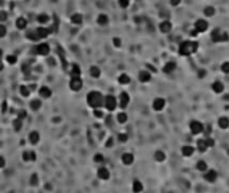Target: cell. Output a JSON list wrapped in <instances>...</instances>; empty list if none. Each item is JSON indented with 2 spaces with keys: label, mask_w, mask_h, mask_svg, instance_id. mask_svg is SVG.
I'll use <instances>...</instances> for the list:
<instances>
[{
  "label": "cell",
  "mask_w": 229,
  "mask_h": 193,
  "mask_svg": "<svg viewBox=\"0 0 229 193\" xmlns=\"http://www.w3.org/2000/svg\"><path fill=\"white\" fill-rule=\"evenodd\" d=\"M221 71L225 74H229V62H224V63L221 64Z\"/></svg>",
  "instance_id": "41"
},
{
  "label": "cell",
  "mask_w": 229,
  "mask_h": 193,
  "mask_svg": "<svg viewBox=\"0 0 229 193\" xmlns=\"http://www.w3.org/2000/svg\"><path fill=\"white\" fill-rule=\"evenodd\" d=\"M19 91H20V94H22V97H28L30 93H31V90H30L28 86L22 85L20 86V89H19Z\"/></svg>",
  "instance_id": "33"
},
{
  "label": "cell",
  "mask_w": 229,
  "mask_h": 193,
  "mask_svg": "<svg viewBox=\"0 0 229 193\" xmlns=\"http://www.w3.org/2000/svg\"><path fill=\"white\" fill-rule=\"evenodd\" d=\"M1 111H3V113H6V111H7V102L6 101L3 102V107H1Z\"/></svg>",
  "instance_id": "57"
},
{
  "label": "cell",
  "mask_w": 229,
  "mask_h": 193,
  "mask_svg": "<svg viewBox=\"0 0 229 193\" xmlns=\"http://www.w3.org/2000/svg\"><path fill=\"white\" fill-rule=\"evenodd\" d=\"M204 178H205L206 181H209V182H214V181H216V178H217V173L214 170H209V172H206V173H205Z\"/></svg>",
  "instance_id": "19"
},
{
  "label": "cell",
  "mask_w": 229,
  "mask_h": 193,
  "mask_svg": "<svg viewBox=\"0 0 229 193\" xmlns=\"http://www.w3.org/2000/svg\"><path fill=\"white\" fill-rule=\"evenodd\" d=\"M27 38H28L30 40H39L38 35H36L35 31H28L27 32Z\"/></svg>",
  "instance_id": "39"
},
{
  "label": "cell",
  "mask_w": 229,
  "mask_h": 193,
  "mask_svg": "<svg viewBox=\"0 0 229 193\" xmlns=\"http://www.w3.org/2000/svg\"><path fill=\"white\" fill-rule=\"evenodd\" d=\"M159 31L163 32V34H168V32L172 31V23L169 22V20H162L161 24H159Z\"/></svg>",
  "instance_id": "12"
},
{
  "label": "cell",
  "mask_w": 229,
  "mask_h": 193,
  "mask_svg": "<svg viewBox=\"0 0 229 193\" xmlns=\"http://www.w3.org/2000/svg\"><path fill=\"white\" fill-rule=\"evenodd\" d=\"M205 142H206L208 148H212V146H214V141H213V138H210V137H206V138H205Z\"/></svg>",
  "instance_id": "46"
},
{
  "label": "cell",
  "mask_w": 229,
  "mask_h": 193,
  "mask_svg": "<svg viewBox=\"0 0 229 193\" xmlns=\"http://www.w3.org/2000/svg\"><path fill=\"white\" fill-rule=\"evenodd\" d=\"M58 52H59V57H61V59H62V63H63V67L66 66V59H64V52H63V50H62V47H58Z\"/></svg>",
  "instance_id": "42"
},
{
  "label": "cell",
  "mask_w": 229,
  "mask_h": 193,
  "mask_svg": "<svg viewBox=\"0 0 229 193\" xmlns=\"http://www.w3.org/2000/svg\"><path fill=\"white\" fill-rule=\"evenodd\" d=\"M30 106H31L32 110H35V111H36V110H39V109H40L42 103H40V101H39V99H34V101H31Z\"/></svg>",
  "instance_id": "35"
},
{
  "label": "cell",
  "mask_w": 229,
  "mask_h": 193,
  "mask_svg": "<svg viewBox=\"0 0 229 193\" xmlns=\"http://www.w3.org/2000/svg\"><path fill=\"white\" fill-rule=\"evenodd\" d=\"M118 139H119V142H126L127 141V134H123V133L118 134Z\"/></svg>",
  "instance_id": "47"
},
{
  "label": "cell",
  "mask_w": 229,
  "mask_h": 193,
  "mask_svg": "<svg viewBox=\"0 0 229 193\" xmlns=\"http://www.w3.org/2000/svg\"><path fill=\"white\" fill-rule=\"evenodd\" d=\"M6 166V160L4 157H0V168H4Z\"/></svg>",
  "instance_id": "54"
},
{
  "label": "cell",
  "mask_w": 229,
  "mask_h": 193,
  "mask_svg": "<svg viewBox=\"0 0 229 193\" xmlns=\"http://www.w3.org/2000/svg\"><path fill=\"white\" fill-rule=\"evenodd\" d=\"M200 76H201V78H204V76H205V71H204V70H202V71H200Z\"/></svg>",
  "instance_id": "59"
},
{
  "label": "cell",
  "mask_w": 229,
  "mask_h": 193,
  "mask_svg": "<svg viewBox=\"0 0 229 193\" xmlns=\"http://www.w3.org/2000/svg\"><path fill=\"white\" fill-rule=\"evenodd\" d=\"M218 126L221 127V129H228L229 126V119L226 117H221L218 119Z\"/></svg>",
  "instance_id": "29"
},
{
  "label": "cell",
  "mask_w": 229,
  "mask_h": 193,
  "mask_svg": "<svg viewBox=\"0 0 229 193\" xmlns=\"http://www.w3.org/2000/svg\"><path fill=\"white\" fill-rule=\"evenodd\" d=\"M154 158H156V161H158V162H162V161H165V158H166V154L162 152V150H157V152H156V154H154Z\"/></svg>",
  "instance_id": "27"
},
{
  "label": "cell",
  "mask_w": 229,
  "mask_h": 193,
  "mask_svg": "<svg viewBox=\"0 0 229 193\" xmlns=\"http://www.w3.org/2000/svg\"><path fill=\"white\" fill-rule=\"evenodd\" d=\"M138 79H140L142 83L149 82V81L151 79V73H150V71H147V70H142V71H140Z\"/></svg>",
  "instance_id": "10"
},
{
  "label": "cell",
  "mask_w": 229,
  "mask_h": 193,
  "mask_svg": "<svg viewBox=\"0 0 229 193\" xmlns=\"http://www.w3.org/2000/svg\"><path fill=\"white\" fill-rule=\"evenodd\" d=\"M23 160H24L25 162L35 161V160H36V154H35V152H24V153H23Z\"/></svg>",
  "instance_id": "18"
},
{
  "label": "cell",
  "mask_w": 229,
  "mask_h": 193,
  "mask_svg": "<svg viewBox=\"0 0 229 193\" xmlns=\"http://www.w3.org/2000/svg\"><path fill=\"white\" fill-rule=\"evenodd\" d=\"M212 90H213L214 93H217V94H220V93L224 91V85L220 81H216V82H213V85H212Z\"/></svg>",
  "instance_id": "20"
},
{
  "label": "cell",
  "mask_w": 229,
  "mask_h": 193,
  "mask_svg": "<svg viewBox=\"0 0 229 193\" xmlns=\"http://www.w3.org/2000/svg\"><path fill=\"white\" fill-rule=\"evenodd\" d=\"M113 145V138H109V141L106 142V146H111Z\"/></svg>",
  "instance_id": "58"
},
{
  "label": "cell",
  "mask_w": 229,
  "mask_h": 193,
  "mask_svg": "<svg viewBox=\"0 0 229 193\" xmlns=\"http://www.w3.org/2000/svg\"><path fill=\"white\" fill-rule=\"evenodd\" d=\"M122 162H123L125 165H131L134 161V156L131 154V153H125L123 156H122Z\"/></svg>",
  "instance_id": "17"
},
{
  "label": "cell",
  "mask_w": 229,
  "mask_h": 193,
  "mask_svg": "<svg viewBox=\"0 0 229 193\" xmlns=\"http://www.w3.org/2000/svg\"><path fill=\"white\" fill-rule=\"evenodd\" d=\"M189 129H190V133L193 136H197V134H201L204 131V125L198 121H192L190 125H189Z\"/></svg>",
  "instance_id": "5"
},
{
  "label": "cell",
  "mask_w": 229,
  "mask_h": 193,
  "mask_svg": "<svg viewBox=\"0 0 229 193\" xmlns=\"http://www.w3.org/2000/svg\"><path fill=\"white\" fill-rule=\"evenodd\" d=\"M130 102V98H129V94L127 93H121V97H119V106L122 109H125Z\"/></svg>",
  "instance_id": "13"
},
{
  "label": "cell",
  "mask_w": 229,
  "mask_h": 193,
  "mask_svg": "<svg viewBox=\"0 0 229 193\" xmlns=\"http://www.w3.org/2000/svg\"><path fill=\"white\" fill-rule=\"evenodd\" d=\"M28 139H30V144L36 145V144L39 142V139H40V136H39L38 131H31V133L28 134Z\"/></svg>",
  "instance_id": "15"
},
{
  "label": "cell",
  "mask_w": 229,
  "mask_h": 193,
  "mask_svg": "<svg viewBox=\"0 0 229 193\" xmlns=\"http://www.w3.org/2000/svg\"><path fill=\"white\" fill-rule=\"evenodd\" d=\"M197 149L200 150L201 153H204L208 149L206 142H205V138H204V139H198V141H197Z\"/></svg>",
  "instance_id": "28"
},
{
  "label": "cell",
  "mask_w": 229,
  "mask_h": 193,
  "mask_svg": "<svg viewBox=\"0 0 229 193\" xmlns=\"http://www.w3.org/2000/svg\"><path fill=\"white\" fill-rule=\"evenodd\" d=\"M82 22H83V16L80 15V13H74V15L71 16V23H73V24L79 25V24H82Z\"/></svg>",
  "instance_id": "22"
},
{
  "label": "cell",
  "mask_w": 229,
  "mask_h": 193,
  "mask_svg": "<svg viewBox=\"0 0 229 193\" xmlns=\"http://www.w3.org/2000/svg\"><path fill=\"white\" fill-rule=\"evenodd\" d=\"M48 20H50V18H48L47 13H40V15L38 16V22L40 23V24H46V23H48Z\"/></svg>",
  "instance_id": "34"
},
{
  "label": "cell",
  "mask_w": 229,
  "mask_h": 193,
  "mask_svg": "<svg viewBox=\"0 0 229 193\" xmlns=\"http://www.w3.org/2000/svg\"><path fill=\"white\" fill-rule=\"evenodd\" d=\"M118 82L121 83V85H127V83L130 82V76L127 75V74H121L119 78H118Z\"/></svg>",
  "instance_id": "31"
},
{
  "label": "cell",
  "mask_w": 229,
  "mask_h": 193,
  "mask_svg": "<svg viewBox=\"0 0 229 193\" xmlns=\"http://www.w3.org/2000/svg\"><path fill=\"white\" fill-rule=\"evenodd\" d=\"M34 52L36 55H42V57H46V55L50 54V46L47 43H40L34 48Z\"/></svg>",
  "instance_id": "6"
},
{
  "label": "cell",
  "mask_w": 229,
  "mask_h": 193,
  "mask_svg": "<svg viewBox=\"0 0 229 193\" xmlns=\"http://www.w3.org/2000/svg\"><path fill=\"white\" fill-rule=\"evenodd\" d=\"M165 107V99L163 98H156L153 101V109L156 111H161Z\"/></svg>",
  "instance_id": "11"
},
{
  "label": "cell",
  "mask_w": 229,
  "mask_h": 193,
  "mask_svg": "<svg viewBox=\"0 0 229 193\" xmlns=\"http://www.w3.org/2000/svg\"><path fill=\"white\" fill-rule=\"evenodd\" d=\"M1 54H3V51L0 50V59H1Z\"/></svg>",
  "instance_id": "61"
},
{
  "label": "cell",
  "mask_w": 229,
  "mask_h": 193,
  "mask_svg": "<svg viewBox=\"0 0 229 193\" xmlns=\"http://www.w3.org/2000/svg\"><path fill=\"white\" fill-rule=\"evenodd\" d=\"M3 70V63H1V60H0V71Z\"/></svg>",
  "instance_id": "60"
},
{
  "label": "cell",
  "mask_w": 229,
  "mask_h": 193,
  "mask_svg": "<svg viewBox=\"0 0 229 193\" xmlns=\"http://www.w3.org/2000/svg\"><path fill=\"white\" fill-rule=\"evenodd\" d=\"M71 78H80V69L78 64H74L71 69Z\"/></svg>",
  "instance_id": "25"
},
{
  "label": "cell",
  "mask_w": 229,
  "mask_h": 193,
  "mask_svg": "<svg viewBox=\"0 0 229 193\" xmlns=\"http://www.w3.org/2000/svg\"><path fill=\"white\" fill-rule=\"evenodd\" d=\"M90 75H91L92 78H99V76H101V70H99V67L92 66L91 69H90Z\"/></svg>",
  "instance_id": "30"
},
{
  "label": "cell",
  "mask_w": 229,
  "mask_h": 193,
  "mask_svg": "<svg viewBox=\"0 0 229 193\" xmlns=\"http://www.w3.org/2000/svg\"><path fill=\"white\" fill-rule=\"evenodd\" d=\"M97 174H98V177L101 178V180H109V178H110V172L106 168H99Z\"/></svg>",
  "instance_id": "14"
},
{
  "label": "cell",
  "mask_w": 229,
  "mask_h": 193,
  "mask_svg": "<svg viewBox=\"0 0 229 193\" xmlns=\"http://www.w3.org/2000/svg\"><path fill=\"white\" fill-rule=\"evenodd\" d=\"M118 3H119V6H121L122 8H127L129 4H130V0H118Z\"/></svg>",
  "instance_id": "44"
},
{
  "label": "cell",
  "mask_w": 229,
  "mask_h": 193,
  "mask_svg": "<svg viewBox=\"0 0 229 193\" xmlns=\"http://www.w3.org/2000/svg\"><path fill=\"white\" fill-rule=\"evenodd\" d=\"M175 67H177V64H175L174 62H168V63L163 66V73H166V74L173 73L175 70Z\"/></svg>",
  "instance_id": "21"
},
{
  "label": "cell",
  "mask_w": 229,
  "mask_h": 193,
  "mask_svg": "<svg viewBox=\"0 0 229 193\" xmlns=\"http://www.w3.org/2000/svg\"><path fill=\"white\" fill-rule=\"evenodd\" d=\"M98 24H101V25H106L109 23V18H107V15H105V13H101V15L98 16Z\"/></svg>",
  "instance_id": "32"
},
{
  "label": "cell",
  "mask_w": 229,
  "mask_h": 193,
  "mask_svg": "<svg viewBox=\"0 0 229 193\" xmlns=\"http://www.w3.org/2000/svg\"><path fill=\"white\" fill-rule=\"evenodd\" d=\"M94 161L98 162V164H99V162H103V156H102V154H95V156H94Z\"/></svg>",
  "instance_id": "49"
},
{
  "label": "cell",
  "mask_w": 229,
  "mask_h": 193,
  "mask_svg": "<svg viewBox=\"0 0 229 193\" xmlns=\"http://www.w3.org/2000/svg\"><path fill=\"white\" fill-rule=\"evenodd\" d=\"M208 30V22L204 19H198L194 23V31L196 32H205Z\"/></svg>",
  "instance_id": "7"
},
{
  "label": "cell",
  "mask_w": 229,
  "mask_h": 193,
  "mask_svg": "<svg viewBox=\"0 0 229 193\" xmlns=\"http://www.w3.org/2000/svg\"><path fill=\"white\" fill-rule=\"evenodd\" d=\"M13 127H15L16 131H19V130L22 129V119H19V118H18V119L13 121Z\"/></svg>",
  "instance_id": "40"
},
{
  "label": "cell",
  "mask_w": 229,
  "mask_h": 193,
  "mask_svg": "<svg viewBox=\"0 0 229 193\" xmlns=\"http://www.w3.org/2000/svg\"><path fill=\"white\" fill-rule=\"evenodd\" d=\"M117 121L119 122V124H125V122L127 121V115L125 113H119L117 115Z\"/></svg>",
  "instance_id": "37"
},
{
  "label": "cell",
  "mask_w": 229,
  "mask_h": 193,
  "mask_svg": "<svg viewBox=\"0 0 229 193\" xmlns=\"http://www.w3.org/2000/svg\"><path fill=\"white\" fill-rule=\"evenodd\" d=\"M103 99H105V97L99 91H91L87 95V103L92 109H99L101 106H103Z\"/></svg>",
  "instance_id": "2"
},
{
  "label": "cell",
  "mask_w": 229,
  "mask_h": 193,
  "mask_svg": "<svg viewBox=\"0 0 229 193\" xmlns=\"http://www.w3.org/2000/svg\"><path fill=\"white\" fill-rule=\"evenodd\" d=\"M197 48H198V43L190 42V40H185L180 45L178 52H180V55H182V57H188V55L194 54V52L197 51Z\"/></svg>",
  "instance_id": "1"
},
{
  "label": "cell",
  "mask_w": 229,
  "mask_h": 193,
  "mask_svg": "<svg viewBox=\"0 0 229 193\" xmlns=\"http://www.w3.org/2000/svg\"><path fill=\"white\" fill-rule=\"evenodd\" d=\"M103 106H105L109 111H113L117 107V99H115V97H113V95L105 97V99H103Z\"/></svg>",
  "instance_id": "4"
},
{
  "label": "cell",
  "mask_w": 229,
  "mask_h": 193,
  "mask_svg": "<svg viewBox=\"0 0 229 193\" xmlns=\"http://www.w3.org/2000/svg\"><path fill=\"white\" fill-rule=\"evenodd\" d=\"M16 60H18V58H16L15 55H8V57H7V62L10 64H15Z\"/></svg>",
  "instance_id": "43"
},
{
  "label": "cell",
  "mask_w": 229,
  "mask_h": 193,
  "mask_svg": "<svg viewBox=\"0 0 229 193\" xmlns=\"http://www.w3.org/2000/svg\"><path fill=\"white\" fill-rule=\"evenodd\" d=\"M7 34V28L4 27L3 24H0V38H4Z\"/></svg>",
  "instance_id": "48"
},
{
  "label": "cell",
  "mask_w": 229,
  "mask_h": 193,
  "mask_svg": "<svg viewBox=\"0 0 229 193\" xmlns=\"http://www.w3.org/2000/svg\"><path fill=\"white\" fill-rule=\"evenodd\" d=\"M204 13H205L206 16H213L214 13H216V10H214V7H205Z\"/></svg>",
  "instance_id": "36"
},
{
  "label": "cell",
  "mask_w": 229,
  "mask_h": 193,
  "mask_svg": "<svg viewBox=\"0 0 229 193\" xmlns=\"http://www.w3.org/2000/svg\"><path fill=\"white\" fill-rule=\"evenodd\" d=\"M94 115L98 117V118H102V117H103V113H102L99 109H94Z\"/></svg>",
  "instance_id": "50"
},
{
  "label": "cell",
  "mask_w": 229,
  "mask_h": 193,
  "mask_svg": "<svg viewBox=\"0 0 229 193\" xmlns=\"http://www.w3.org/2000/svg\"><path fill=\"white\" fill-rule=\"evenodd\" d=\"M22 70H23V73L25 74V75H28L30 74V71H31V67H30V64H27V63H24L22 66Z\"/></svg>",
  "instance_id": "45"
},
{
  "label": "cell",
  "mask_w": 229,
  "mask_h": 193,
  "mask_svg": "<svg viewBox=\"0 0 229 193\" xmlns=\"http://www.w3.org/2000/svg\"><path fill=\"white\" fill-rule=\"evenodd\" d=\"M82 86H83V82L80 78H71L70 89L73 90V91H80V90H82Z\"/></svg>",
  "instance_id": "8"
},
{
  "label": "cell",
  "mask_w": 229,
  "mask_h": 193,
  "mask_svg": "<svg viewBox=\"0 0 229 193\" xmlns=\"http://www.w3.org/2000/svg\"><path fill=\"white\" fill-rule=\"evenodd\" d=\"M16 27L19 30H24L25 27H27V20H25L24 18H22V16L18 18V19H16Z\"/></svg>",
  "instance_id": "23"
},
{
  "label": "cell",
  "mask_w": 229,
  "mask_h": 193,
  "mask_svg": "<svg viewBox=\"0 0 229 193\" xmlns=\"http://www.w3.org/2000/svg\"><path fill=\"white\" fill-rule=\"evenodd\" d=\"M36 35H38L39 39H43V38H47L48 35L51 34V30L50 28H46V27H38V28L35 30Z\"/></svg>",
  "instance_id": "9"
},
{
  "label": "cell",
  "mask_w": 229,
  "mask_h": 193,
  "mask_svg": "<svg viewBox=\"0 0 229 193\" xmlns=\"http://www.w3.org/2000/svg\"><path fill=\"white\" fill-rule=\"evenodd\" d=\"M7 19V13L6 11H0V22H4Z\"/></svg>",
  "instance_id": "52"
},
{
  "label": "cell",
  "mask_w": 229,
  "mask_h": 193,
  "mask_svg": "<svg viewBox=\"0 0 229 193\" xmlns=\"http://www.w3.org/2000/svg\"><path fill=\"white\" fill-rule=\"evenodd\" d=\"M210 38H212V40H213L214 43H223V42L229 40L228 34L224 32V31H221V30H218V28L213 30V32L210 34Z\"/></svg>",
  "instance_id": "3"
},
{
  "label": "cell",
  "mask_w": 229,
  "mask_h": 193,
  "mask_svg": "<svg viewBox=\"0 0 229 193\" xmlns=\"http://www.w3.org/2000/svg\"><path fill=\"white\" fill-rule=\"evenodd\" d=\"M181 3V0H170V4H172L173 7H175V6H178V4Z\"/></svg>",
  "instance_id": "53"
},
{
  "label": "cell",
  "mask_w": 229,
  "mask_h": 193,
  "mask_svg": "<svg viewBox=\"0 0 229 193\" xmlns=\"http://www.w3.org/2000/svg\"><path fill=\"white\" fill-rule=\"evenodd\" d=\"M24 117H25V111H24V110H23V111H19V117H18V118H19V119H23Z\"/></svg>",
  "instance_id": "55"
},
{
  "label": "cell",
  "mask_w": 229,
  "mask_h": 193,
  "mask_svg": "<svg viewBox=\"0 0 229 193\" xmlns=\"http://www.w3.org/2000/svg\"><path fill=\"white\" fill-rule=\"evenodd\" d=\"M197 169H198V170H201V172H206V169H208L206 162H205V161H198L197 162Z\"/></svg>",
  "instance_id": "38"
},
{
  "label": "cell",
  "mask_w": 229,
  "mask_h": 193,
  "mask_svg": "<svg viewBox=\"0 0 229 193\" xmlns=\"http://www.w3.org/2000/svg\"><path fill=\"white\" fill-rule=\"evenodd\" d=\"M181 153H182V156H185V157H190V156L194 153V149L192 148V146H184V148L181 149Z\"/></svg>",
  "instance_id": "24"
},
{
  "label": "cell",
  "mask_w": 229,
  "mask_h": 193,
  "mask_svg": "<svg viewBox=\"0 0 229 193\" xmlns=\"http://www.w3.org/2000/svg\"><path fill=\"white\" fill-rule=\"evenodd\" d=\"M31 184L32 185H38V176L36 174H32L31 176Z\"/></svg>",
  "instance_id": "51"
},
{
  "label": "cell",
  "mask_w": 229,
  "mask_h": 193,
  "mask_svg": "<svg viewBox=\"0 0 229 193\" xmlns=\"http://www.w3.org/2000/svg\"><path fill=\"white\" fill-rule=\"evenodd\" d=\"M39 94H40V97H43V98H50L51 94H52V91H51L50 87H47V86H43V87H40V89H39Z\"/></svg>",
  "instance_id": "16"
},
{
  "label": "cell",
  "mask_w": 229,
  "mask_h": 193,
  "mask_svg": "<svg viewBox=\"0 0 229 193\" xmlns=\"http://www.w3.org/2000/svg\"><path fill=\"white\" fill-rule=\"evenodd\" d=\"M142 189H143V187H142V184H141V181H138V180L134 181L133 182V192L134 193H141Z\"/></svg>",
  "instance_id": "26"
},
{
  "label": "cell",
  "mask_w": 229,
  "mask_h": 193,
  "mask_svg": "<svg viewBox=\"0 0 229 193\" xmlns=\"http://www.w3.org/2000/svg\"><path fill=\"white\" fill-rule=\"evenodd\" d=\"M114 45H115V47H119V46H121V40L115 38V39H114Z\"/></svg>",
  "instance_id": "56"
}]
</instances>
